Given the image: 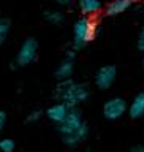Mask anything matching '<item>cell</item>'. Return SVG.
Listing matches in <instances>:
<instances>
[{
  "mask_svg": "<svg viewBox=\"0 0 144 152\" xmlns=\"http://www.w3.org/2000/svg\"><path fill=\"white\" fill-rule=\"evenodd\" d=\"M16 144H14V141L11 138H3V140H0V152H13Z\"/></svg>",
  "mask_w": 144,
  "mask_h": 152,
  "instance_id": "15",
  "label": "cell"
},
{
  "mask_svg": "<svg viewBox=\"0 0 144 152\" xmlns=\"http://www.w3.org/2000/svg\"><path fill=\"white\" fill-rule=\"evenodd\" d=\"M78 5L84 16H94L102 10V2L100 0H78Z\"/></svg>",
  "mask_w": 144,
  "mask_h": 152,
  "instance_id": "12",
  "label": "cell"
},
{
  "mask_svg": "<svg viewBox=\"0 0 144 152\" xmlns=\"http://www.w3.org/2000/svg\"><path fill=\"white\" fill-rule=\"evenodd\" d=\"M41 117H43V111H40V109H35V111H32L30 114H27L26 121H27L29 124H35V122L40 121Z\"/></svg>",
  "mask_w": 144,
  "mask_h": 152,
  "instance_id": "16",
  "label": "cell"
},
{
  "mask_svg": "<svg viewBox=\"0 0 144 152\" xmlns=\"http://www.w3.org/2000/svg\"><path fill=\"white\" fill-rule=\"evenodd\" d=\"M143 70H144V59H143Z\"/></svg>",
  "mask_w": 144,
  "mask_h": 152,
  "instance_id": "21",
  "label": "cell"
},
{
  "mask_svg": "<svg viewBox=\"0 0 144 152\" xmlns=\"http://www.w3.org/2000/svg\"><path fill=\"white\" fill-rule=\"evenodd\" d=\"M56 2L59 3V5H70L73 0H56Z\"/></svg>",
  "mask_w": 144,
  "mask_h": 152,
  "instance_id": "20",
  "label": "cell"
},
{
  "mask_svg": "<svg viewBox=\"0 0 144 152\" xmlns=\"http://www.w3.org/2000/svg\"><path fill=\"white\" fill-rule=\"evenodd\" d=\"M38 57V41L35 38L29 37L22 41L21 48H19L16 54V65L18 66H27L33 64Z\"/></svg>",
  "mask_w": 144,
  "mask_h": 152,
  "instance_id": "3",
  "label": "cell"
},
{
  "mask_svg": "<svg viewBox=\"0 0 144 152\" xmlns=\"http://www.w3.org/2000/svg\"><path fill=\"white\" fill-rule=\"evenodd\" d=\"M45 19L49 24H52V26H60V24L65 21V16L62 11H59V10H49V11L45 13Z\"/></svg>",
  "mask_w": 144,
  "mask_h": 152,
  "instance_id": "13",
  "label": "cell"
},
{
  "mask_svg": "<svg viewBox=\"0 0 144 152\" xmlns=\"http://www.w3.org/2000/svg\"><path fill=\"white\" fill-rule=\"evenodd\" d=\"M133 3H135V0H113V2H109L106 5V8H105V14L109 18L113 16H119V14L128 11Z\"/></svg>",
  "mask_w": 144,
  "mask_h": 152,
  "instance_id": "10",
  "label": "cell"
},
{
  "mask_svg": "<svg viewBox=\"0 0 144 152\" xmlns=\"http://www.w3.org/2000/svg\"><path fill=\"white\" fill-rule=\"evenodd\" d=\"M5 125H7V113L0 111V133H2V130L5 128Z\"/></svg>",
  "mask_w": 144,
  "mask_h": 152,
  "instance_id": "18",
  "label": "cell"
},
{
  "mask_svg": "<svg viewBox=\"0 0 144 152\" xmlns=\"http://www.w3.org/2000/svg\"><path fill=\"white\" fill-rule=\"evenodd\" d=\"M75 71V49H71L70 52H67L65 59L59 64V66L56 68V73L54 76L59 81H65V79H70L71 75Z\"/></svg>",
  "mask_w": 144,
  "mask_h": 152,
  "instance_id": "7",
  "label": "cell"
},
{
  "mask_svg": "<svg viewBox=\"0 0 144 152\" xmlns=\"http://www.w3.org/2000/svg\"><path fill=\"white\" fill-rule=\"evenodd\" d=\"M128 152H144V146H141V144H136V146H133Z\"/></svg>",
  "mask_w": 144,
  "mask_h": 152,
  "instance_id": "19",
  "label": "cell"
},
{
  "mask_svg": "<svg viewBox=\"0 0 144 152\" xmlns=\"http://www.w3.org/2000/svg\"><path fill=\"white\" fill-rule=\"evenodd\" d=\"M128 116L132 119H141L144 117V92L138 94L135 98L132 100V103L128 104Z\"/></svg>",
  "mask_w": 144,
  "mask_h": 152,
  "instance_id": "11",
  "label": "cell"
},
{
  "mask_svg": "<svg viewBox=\"0 0 144 152\" xmlns=\"http://www.w3.org/2000/svg\"><path fill=\"white\" fill-rule=\"evenodd\" d=\"M128 111V103L122 97H113L103 104V116L108 121H119Z\"/></svg>",
  "mask_w": 144,
  "mask_h": 152,
  "instance_id": "4",
  "label": "cell"
},
{
  "mask_svg": "<svg viewBox=\"0 0 144 152\" xmlns=\"http://www.w3.org/2000/svg\"><path fill=\"white\" fill-rule=\"evenodd\" d=\"M68 111H70V106H67L64 102H59V103L51 104V106L46 109L45 114H46V117L49 119L51 122H54L56 125H57V124H60V122L65 121Z\"/></svg>",
  "mask_w": 144,
  "mask_h": 152,
  "instance_id": "8",
  "label": "cell"
},
{
  "mask_svg": "<svg viewBox=\"0 0 144 152\" xmlns=\"http://www.w3.org/2000/svg\"><path fill=\"white\" fill-rule=\"evenodd\" d=\"M87 135H89V127H87V124L84 122L78 130H75V132L68 133V135L62 136V141H64V144L68 146V147H76L87 138Z\"/></svg>",
  "mask_w": 144,
  "mask_h": 152,
  "instance_id": "9",
  "label": "cell"
},
{
  "mask_svg": "<svg viewBox=\"0 0 144 152\" xmlns=\"http://www.w3.org/2000/svg\"><path fill=\"white\" fill-rule=\"evenodd\" d=\"M10 28H11V21L8 18H0V48L3 46V43L7 41Z\"/></svg>",
  "mask_w": 144,
  "mask_h": 152,
  "instance_id": "14",
  "label": "cell"
},
{
  "mask_svg": "<svg viewBox=\"0 0 144 152\" xmlns=\"http://www.w3.org/2000/svg\"><path fill=\"white\" fill-rule=\"evenodd\" d=\"M117 78V68L114 65H103L100 66L95 73V84L100 90H108L116 83Z\"/></svg>",
  "mask_w": 144,
  "mask_h": 152,
  "instance_id": "6",
  "label": "cell"
},
{
  "mask_svg": "<svg viewBox=\"0 0 144 152\" xmlns=\"http://www.w3.org/2000/svg\"><path fill=\"white\" fill-rule=\"evenodd\" d=\"M136 46H138V51L144 52V27L140 30V35H138V41H136Z\"/></svg>",
  "mask_w": 144,
  "mask_h": 152,
  "instance_id": "17",
  "label": "cell"
},
{
  "mask_svg": "<svg viewBox=\"0 0 144 152\" xmlns=\"http://www.w3.org/2000/svg\"><path fill=\"white\" fill-rule=\"evenodd\" d=\"M98 33V27L89 16H83L73 26V49L78 51L87 46L90 41L95 40Z\"/></svg>",
  "mask_w": 144,
  "mask_h": 152,
  "instance_id": "2",
  "label": "cell"
},
{
  "mask_svg": "<svg viewBox=\"0 0 144 152\" xmlns=\"http://www.w3.org/2000/svg\"><path fill=\"white\" fill-rule=\"evenodd\" d=\"M83 124H84L83 113L78 109V106H76V108H70V111H68V114H67L65 121L60 122V124H57V130H59V133L64 136V135H68V133L78 130Z\"/></svg>",
  "mask_w": 144,
  "mask_h": 152,
  "instance_id": "5",
  "label": "cell"
},
{
  "mask_svg": "<svg viewBox=\"0 0 144 152\" xmlns=\"http://www.w3.org/2000/svg\"><path fill=\"white\" fill-rule=\"evenodd\" d=\"M54 95L59 102H64L67 106L76 108L78 104L87 102L90 97V87L84 83H76L71 79L59 81L54 90Z\"/></svg>",
  "mask_w": 144,
  "mask_h": 152,
  "instance_id": "1",
  "label": "cell"
}]
</instances>
